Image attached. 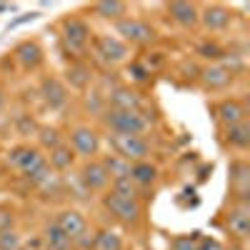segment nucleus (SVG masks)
Returning <instances> with one entry per match:
<instances>
[{
    "instance_id": "nucleus-23",
    "label": "nucleus",
    "mask_w": 250,
    "mask_h": 250,
    "mask_svg": "<svg viewBox=\"0 0 250 250\" xmlns=\"http://www.w3.org/2000/svg\"><path fill=\"white\" fill-rule=\"evenodd\" d=\"M93 13L100 15V18H105V20H123L125 13H128V5L120 3V0H100V3L93 5Z\"/></svg>"
},
{
    "instance_id": "nucleus-30",
    "label": "nucleus",
    "mask_w": 250,
    "mask_h": 250,
    "mask_svg": "<svg viewBox=\"0 0 250 250\" xmlns=\"http://www.w3.org/2000/svg\"><path fill=\"white\" fill-rule=\"evenodd\" d=\"M38 138H40V145H43V148H48V150L62 145L60 130H58V128H48V125H45V128H38Z\"/></svg>"
},
{
    "instance_id": "nucleus-12",
    "label": "nucleus",
    "mask_w": 250,
    "mask_h": 250,
    "mask_svg": "<svg viewBox=\"0 0 250 250\" xmlns=\"http://www.w3.org/2000/svg\"><path fill=\"white\" fill-rule=\"evenodd\" d=\"M40 98L50 110H60L68 103V90L58 78H43L40 80Z\"/></svg>"
},
{
    "instance_id": "nucleus-25",
    "label": "nucleus",
    "mask_w": 250,
    "mask_h": 250,
    "mask_svg": "<svg viewBox=\"0 0 250 250\" xmlns=\"http://www.w3.org/2000/svg\"><path fill=\"white\" fill-rule=\"evenodd\" d=\"M73 163H75V153L70 150V145H58V148L50 150L48 165L53 170H70Z\"/></svg>"
},
{
    "instance_id": "nucleus-21",
    "label": "nucleus",
    "mask_w": 250,
    "mask_h": 250,
    "mask_svg": "<svg viewBox=\"0 0 250 250\" xmlns=\"http://www.w3.org/2000/svg\"><path fill=\"white\" fill-rule=\"evenodd\" d=\"M130 180L135 188H153L158 180V168L148 160H140L130 165Z\"/></svg>"
},
{
    "instance_id": "nucleus-33",
    "label": "nucleus",
    "mask_w": 250,
    "mask_h": 250,
    "mask_svg": "<svg viewBox=\"0 0 250 250\" xmlns=\"http://www.w3.org/2000/svg\"><path fill=\"white\" fill-rule=\"evenodd\" d=\"M198 55H203V58H208V60H220V58H225V53H223V48H220L218 43H203V45H198Z\"/></svg>"
},
{
    "instance_id": "nucleus-4",
    "label": "nucleus",
    "mask_w": 250,
    "mask_h": 250,
    "mask_svg": "<svg viewBox=\"0 0 250 250\" xmlns=\"http://www.w3.org/2000/svg\"><path fill=\"white\" fill-rule=\"evenodd\" d=\"M110 145H113L115 155L128 160L130 165L140 163V160H148V155H150V143L143 135H118V133H113Z\"/></svg>"
},
{
    "instance_id": "nucleus-41",
    "label": "nucleus",
    "mask_w": 250,
    "mask_h": 250,
    "mask_svg": "<svg viewBox=\"0 0 250 250\" xmlns=\"http://www.w3.org/2000/svg\"><path fill=\"white\" fill-rule=\"evenodd\" d=\"M3 108H5V95H3V90H0V113H3Z\"/></svg>"
},
{
    "instance_id": "nucleus-36",
    "label": "nucleus",
    "mask_w": 250,
    "mask_h": 250,
    "mask_svg": "<svg viewBox=\"0 0 250 250\" xmlns=\"http://www.w3.org/2000/svg\"><path fill=\"white\" fill-rule=\"evenodd\" d=\"M15 128H18V133H20V135H30V133H35V130H38V123H35L30 115H20V118H18V123H15Z\"/></svg>"
},
{
    "instance_id": "nucleus-2",
    "label": "nucleus",
    "mask_w": 250,
    "mask_h": 250,
    "mask_svg": "<svg viewBox=\"0 0 250 250\" xmlns=\"http://www.w3.org/2000/svg\"><path fill=\"white\" fill-rule=\"evenodd\" d=\"M90 28L83 18H65L62 20V45H65V50L75 58H80L83 53L88 50L90 45Z\"/></svg>"
},
{
    "instance_id": "nucleus-3",
    "label": "nucleus",
    "mask_w": 250,
    "mask_h": 250,
    "mask_svg": "<svg viewBox=\"0 0 250 250\" xmlns=\"http://www.w3.org/2000/svg\"><path fill=\"white\" fill-rule=\"evenodd\" d=\"M103 205H105V210L123 225H138L140 223L143 208H140L138 198H120L115 193H105L103 195Z\"/></svg>"
},
{
    "instance_id": "nucleus-11",
    "label": "nucleus",
    "mask_w": 250,
    "mask_h": 250,
    "mask_svg": "<svg viewBox=\"0 0 250 250\" xmlns=\"http://www.w3.org/2000/svg\"><path fill=\"white\" fill-rule=\"evenodd\" d=\"M105 105L113 110H143V98L138 90L125 88V85H115L110 88V93L105 95Z\"/></svg>"
},
{
    "instance_id": "nucleus-17",
    "label": "nucleus",
    "mask_w": 250,
    "mask_h": 250,
    "mask_svg": "<svg viewBox=\"0 0 250 250\" xmlns=\"http://www.w3.org/2000/svg\"><path fill=\"white\" fill-rule=\"evenodd\" d=\"M215 115L223 123V128H228V125H235V123L248 120V108L243 105V100L228 98V100H220L215 105Z\"/></svg>"
},
{
    "instance_id": "nucleus-14",
    "label": "nucleus",
    "mask_w": 250,
    "mask_h": 250,
    "mask_svg": "<svg viewBox=\"0 0 250 250\" xmlns=\"http://www.w3.org/2000/svg\"><path fill=\"white\" fill-rule=\"evenodd\" d=\"M200 83L205 90H225L233 83V73L228 70L223 62H213L205 70H200Z\"/></svg>"
},
{
    "instance_id": "nucleus-38",
    "label": "nucleus",
    "mask_w": 250,
    "mask_h": 250,
    "mask_svg": "<svg viewBox=\"0 0 250 250\" xmlns=\"http://www.w3.org/2000/svg\"><path fill=\"white\" fill-rule=\"evenodd\" d=\"M40 13H25V15H20V18H13L10 23L5 25V30H13V28H20V25H25V23H33V20H38Z\"/></svg>"
},
{
    "instance_id": "nucleus-40",
    "label": "nucleus",
    "mask_w": 250,
    "mask_h": 250,
    "mask_svg": "<svg viewBox=\"0 0 250 250\" xmlns=\"http://www.w3.org/2000/svg\"><path fill=\"white\" fill-rule=\"evenodd\" d=\"M15 5H8V3H0V13H8V10H13Z\"/></svg>"
},
{
    "instance_id": "nucleus-16",
    "label": "nucleus",
    "mask_w": 250,
    "mask_h": 250,
    "mask_svg": "<svg viewBox=\"0 0 250 250\" xmlns=\"http://www.w3.org/2000/svg\"><path fill=\"white\" fill-rule=\"evenodd\" d=\"M168 15L180 28H195L200 23V10H198L195 3H183V0L168 3Z\"/></svg>"
},
{
    "instance_id": "nucleus-10",
    "label": "nucleus",
    "mask_w": 250,
    "mask_h": 250,
    "mask_svg": "<svg viewBox=\"0 0 250 250\" xmlns=\"http://www.w3.org/2000/svg\"><path fill=\"white\" fill-rule=\"evenodd\" d=\"M43 160H45V155H40V150L30 148V145H15V148L8 153V165H13V168L18 173H23V175L35 170Z\"/></svg>"
},
{
    "instance_id": "nucleus-28",
    "label": "nucleus",
    "mask_w": 250,
    "mask_h": 250,
    "mask_svg": "<svg viewBox=\"0 0 250 250\" xmlns=\"http://www.w3.org/2000/svg\"><path fill=\"white\" fill-rule=\"evenodd\" d=\"M30 185H38V188H43L50 178H53V168H50V165H48V160H43V163H40L38 165V168L35 170H30L28 175H23Z\"/></svg>"
},
{
    "instance_id": "nucleus-1",
    "label": "nucleus",
    "mask_w": 250,
    "mask_h": 250,
    "mask_svg": "<svg viewBox=\"0 0 250 250\" xmlns=\"http://www.w3.org/2000/svg\"><path fill=\"white\" fill-rule=\"evenodd\" d=\"M103 123L110 128V133H118V135H143L150 128L153 120L143 110H113V108H105L103 110Z\"/></svg>"
},
{
    "instance_id": "nucleus-5",
    "label": "nucleus",
    "mask_w": 250,
    "mask_h": 250,
    "mask_svg": "<svg viewBox=\"0 0 250 250\" xmlns=\"http://www.w3.org/2000/svg\"><path fill=\"white\" fill-rule=\"evenodd\" d=\"M115 30L123 35L125 45L128 43L130 45H150V43H155V38H158L155 28L150 23H145V20H140V18H123V20H118Z\"/></svg>"
},
{
    "instance_id": "nucleus-8",
    "label": "nucleus",
    "mask_w": 250,
    "mask_h": 250,
    "mask_svg": "<svg viewBox=\"0 0 250 250\" xmlns=\"http://www.w3.org/2000/svg\"><path fill=\"white\" fill-rule=\"evenodd\" d=\"M223 228L233 238L238 240H245L250 235V208L248 203H235L230 208V213H225V220H223Z\"/></svg>"
},
{
    "instance_id": "nucleus-19",
    "label": "nucleus",
    "mask_w": 250,
    "mask_h": 250,
    "mask_svg": "<svg viewBox=\"0 0 250 250\" xmlns=\"http://www.w3.org/2000/svg\"><path fill=\"white\" fill-rule=\"evenodd\" d=\"M13 55L20 62V68H25V70H38L43 65V48H40L35 40H23V43L15 48Z\"/></svg>"
},
{
    "instance_id": "nucleus-13",
    "label": "nucleus",
    "mask_w": 250,
    "mask_h": 250,
    "mask_svg": "<svg viewBox=\"0 0 250 250\" xmlns=\"http://www.w3.org/2000/svg\"><path fill=\"white\" fill-rule=\"evenodd\" d=\"M200 23L205 25V30L220 33V30H225V28H230L233 13L228 10L225 5H205V8L200 10Z\"/></svg>"
},
{
    "instance_id": "nucleus-7",
    "label": "nucleus",
    "mask_w": 250,
    "mask_h": 250,
    "mask_svg": "<svg viewBox=\"0 0 250 250\" xmlns=\"http://www.w3.org/2000/svg\"><path fill=\"white\" fill-rule=\"evenodd\" d=\"M80 183L88 193H103L110 185V175L105 170L103 160H88L80 170Z\"/></svg>"
},
{
    "instance_id": "nucleus-35",
    "label": "nucleus",
    "mask_w": 250,
    "mask_h": 250,
    "mask_svg": "<svg viewBox=\"0 0 250 250\" xmlns=\"http://www.w3.org/2000/svg\"><path fill=\"white\" fill-rule=\"evenodd\" d=\"M3 230H15V213L10 208L0 205V233Z\"/></svg>"
},
{
    "instance_id": "nucleus-39",
    "label": "nucleus",
    "mask_w": 250,
    "mask_h": 250,
    "mask_svg": "<svg viewBox=\"0 0 250 250\" xmlns=\"http://www.w3.org/2000/svg\"><path fill=\"white\" fill-rule=\"evenodd\" d=\"M198 250H225V245L220 240H215V238H200Z\"/></svg>"
},
{
    "instance_id": "nucleus-24",
    "label": "nucleus",
    "mask_w": 250,
    "mask_h": 250,
    "mask_svg": "<svg viewBox=\"0 0 250 250\" xmlns=\"http://www.w3.org/2000/svg\"><path fill=\"white\" fill-rule=\"evenodd\" d=\"M68 80H70L73 88L85 90V88L90 85V80H93V73H90V68H88L83 60H75L73 65L68 68Z\"/></svg>"
},
{
    "instance_id": "nucleus-32",
    "label": "nucleus",
    "mask_w": 250,
    "mask_h": 250,
    "mask_svg": "<svg viewBox=\"0 0 250 250\" xmlns=\"http://www.w3.org/2000/svg\"><path fill=\"white\" fill-rule=\"evenodd\" d=\"M23 240H20L18 230H3L0 233V250H20Z\"/></svg>"
},
{
    "instance_id": "nucleus-27",
    "label": "nucleus",
    "mask_w": 250,
    "mask_h": 250,
    "mask_svg": "<svg viewBox=\"0 0 250 250\" xmlns=\"http://www.w3.org/2000/svg\"><path fill=\"white\" fill-rule=\"evenodd\" d=\"M103 165H105V170L110 175V180H118V178H130V163L123 160L118 155H108L105 160H103Z\"/></svg>"
},
{
    "instance_id": "nucleus-18",
    "label": "nucleus",
    "mask_w": 250,
    "mask_h": 250,
    "mask_svg": "<svg viewBox=\"0 0 250 250\" xmlns=\"http://www.w3.org/2000/svg\"><path fill=\"white\" fill-rule=\"evenodd\" d=\"M62 233H65L70 240H75V238H80L83 233L88 230V223H85V218H83L78 210H62V213H58V218L53 220Z\"/></svg>"
},
{
    "instance_id": "nucleus-26",
    "label": "nucleus",
    "mask_w": 250,
    "mask_h": 250,
    "mask_svg": "<svg viewBox=\"0 0 250 250\" xmlns=\"http://www.w3.org/2000/svg\"><path fill=\"white\" fill-rule=\"evenodd\" d=\"M93 250H123V238L110 228L98 230L93 238Z\"/></svg>"
},
{
    "instance_id": "nucleus-37",
    "label": "nucleus",
    "mask_w": 250,
    "mask_h": 250,
    "mask_svg": "<svg viewBox=\"0 0 250 250\" xmlns=\"http://www.w3.org/2000/svg\"><path fill=\"white\" fill-rule=\"evenodd\" d=\"M150 68L148 65H145V62H133V65H130V75L138 80V83H145V80H150Z\"/></svg>"
},
{
    "instance_id": "nucleus-22",
    "label": "nucleus",
    "mask_w": 250,
    "mask_h": 250,
    "mask_svg": "<svg viewBox=\"0 0 250 250\" xmlns=\"http://www.w3.org/2000/svg\"><path fill=\"white\" fill-rule=\"evenodd\" d=\"M43 243H45V250H73V240L55 223H48L43 228Z\"/></svg>"
},
{
    "instance_id": "nucleus-15",
    "label": "nucleus",
    "mask_w": 250,
    "mask_h": 250,
    "mask_svg": "<svg viewBox=\"0 0 250 250\" xmlns=\"http://www.w3.org/2000/svg\"><path fill=\"white\" fill-rule=\"evenodd\" d=\"M230 190L238 198V203H248L250 193V168L245 160H235L230 165Z\"/></svg>"
},
{
    "instance_id": "nucleus-42",
    "label": "nucleus",
    "mask_w": 250,
    "mask_h": 250,
    "mask_svg": "<svg viewBox=\"0 0 250 250\" xmlns=\"http://www.w3.org/2000/svg\"><path fill=\"white\" fill-rule=\"evenodd\" d=\"M20 250H30V248H20Z\"/></svg>"
},
{
    "instance_id": "nucleus-9",
    "label": "nucleus",
    "mask_w": 250,
    "mask_h": 250,
    "mask_svg": "<svg viewBox=\"0 0 250 250\" xmlns=\"http://www.w3.org/2000/svg\"><path fill=\"white\" fill-rule=\"evenodd\" d=\"M70 150L75 155L93 160V155H98V150H100V135L93 128H83L80 125V128H75L70 133Z\"/></svg>"
},
{
    "instance_id": "nucleus-31",
    "label": "nucleus",
    "mask_w": 250,
    "mask_h": 250,
    "mask_svg": "<svg viewBox=\"0 0 250 250\" xmlns=\"http://www.w3.org/2000/svg\"><path fill=\"white\" fill-rule=\"evenodd\" d=\"M198 243H200V233H185V235H175L170 240V248L173 250H198Z\"/></svg>"
},
{
    "instance_id": "nucleus-29",
    "label": "nucleus",
    "mask_w": 250,
    "mask_h": 250,
    "mask_svg": "<svg viewBox=\"0 0 250 250\" xmlns=\"http://www.w3.org/2000/svg\"><path fill=\"white\" fill-rule=\"evenodd\" d=\"M110 193L120 198H138V188L133 185L130 178H118V180H110Z\"/></svg>"
},
{
    "instance_id": "nucleus-34",
    "label": "nucleus",
    "mask_w": 250,
    "mask_h": 250,
    "mask_svg": "<svg viewBox=\"0 0 250 250\" xmlns=\"http://www.w3.org/2000/svg\"><path fill=\"white\" fill-rule=\"evenodd\" d=\"M178 205L180 208H198L200 205V198L195 193V188H185V190L178 195Z\"/></svg>"
},
{
    "instance_id": "nucleus-20",
    "label": "nucleus",
    "mask_w": 250,
    "mask_h": 250,
    "mask_svg": "<svg viewBox=\"0 0 250 250\" xmlns=\"http://www.w3.org/2000/svg\"><path fill=\"white\" fill-rule=\"evenodd\" d=\"M220 135H223V143L228 145V148L248 150V145H250V125H248V120L235 123V125H228V128L220 130Z\"/></svg>"
},
{
    "instance_id": "nucleus-6",
    "label": "nucleus",
    "mask_w": 250,
    "mask_h": 250,
    "mask_svg": "<svg viewBox=\"0 0 250 250\" xmlns=\"http://www.w3.org/2000/svg\"><path fill=\"white\" fill-rule=\"evenodd\" d=\"M93 43H95V55L105 62V65H120V62H125L130 55L128 45H125L120 38H113V35H100Z\"/></svg>"
}]
</instances>
